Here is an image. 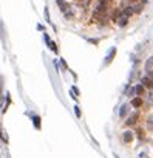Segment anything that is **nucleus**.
I'll use <instances>...</instances> for the list:
<instances>
[{
  "mask_svg": "<svg viewBox=\"0 0 153 158\" xmlns=\"http://www.w3.org/2000/svg\"><path fill=\"white\" fill-rule=\"evenodd\" d=\"M128 17L130 16H127L125 12H121L119 17L116 19V23H118L119 26H125V25H127V22H128Z\"/></svg>",
  "mask_w": 153,
  "mask_h": 158,
  "instance_id": "obj_1",
  "label": "nucleus"
},
{
  "mask_svg": "<svg viewBox=\"0 0 153 158\" xmlns=\"http://www.w3.org/2000/svg\"><path fill=\"white\" fill-rule=\"evenodd\" d=\"M138 118H139V113H138V112H134V113H132V115H130L128 118H127L125 124H127V126H133V124L138 121Z\"/></svg>",
  "mask_w": 153,
  "mask_h": 158,
  "instance_id": "obj_2",
  "label": "nucleus"
},
{
  "mask_svg": "<svg viewBox=\"0 0 153 158\" xmlns=\"http://www.w3.org/2000/svg\"><path fill=\"white\" fill-rule=\"evenodd\" d=\"M115 55H116V48L113 47V48H111L110 51H108V55H107V57H105V65H108L110 62L115 59Z\"/></svg>",
  "mask_w": 153,
  "mask_h": 158,
  "instance_id": "obj_3",
  "label": "nucleus"
},
{
  "mask_svg": "<svg viewBox=\"0 0 153 158\" xmlns=\"http://www.w3.org/2000/svg\"><path fill=\"white\" fill-rule=\"evenodd\" d=\"M141 82L144 84V87H148V88L153 87V81H152L150 76H144V78L141 79Z\"/></svg>",
  "mask_w": 153,
  "mask_h": 158,
  "instance_id": "obj_4",
  "label": "nucleus"
},
{
  "mask_svg": "<svg viewBox=\"0 0 153 158\" xmlns=\"http://www.w3.org/2000/svg\"><path fill=\"white\" fill-rule=\"evenodd\" d=\"M153 70V56H150L147 59V64H145V71H148V73H150V71Z\"/></svg>",
  "mask_w": 153,
  "mask_h": 158,
  "instance_id": "obj_5",
  "label": "nucleus"
},
{
  "mask_svg": "<svg viewBox=\"0 0 153 158\" xmlns=\"http://www.w3.org/2000/svg\"><path fill=\"white\" fill-rule=\"evenodd\" d=\"M56 2H57V5H59L60 6V10L62 11H67V10H68V5H67V2H65V0H56Z\"/></svg>",
  "mask_w": 153,
  "mask_h": 158,
  "instance_id": "obj_6",
  "label": "nucleus"
},
{
  "mask_svg": "<svg viewBox=\"0 0 153 158\" xmlns=\"http://www.w3.org/2000/svg\"><path fill=\"white\" fill-rule=\"evenodd\" d=\"M144 93H145V87H144V84L138 85V87H136V95H138V96H142Z\"/></svg>",
  "mask_w": 153,
  "mask_h": 158,
  "instance_id": "obj_7",
  "label": "nucleus"
},
{
  "mask_svg": "<svg viewBox=\"0 0 153 158\" xmlns=\"http://www.w3.org/2000/svg\"><path fill=\"white\" fill-rule=\"evenodd\" d=\"M132 106H133V107H141V106H142V99L139 98V96L134 98L133 101H132Z\"/></svg>",
  "mask_w": 153,
  "mask_h": 158,
  "instance_id": "obj_8",
  "label": "nucleus"
},
{
  "mask_svg": "<svg viewBox=\"0 0 153 158\" xmlns=\"http://www.w3.org/2000/svg\"><path fill=\"white\" fill-rule=\"evenodd\" d=\"M133 139V133L132 132H124V141L125 143H130Z\"/></svg>",
  "mask_w": 153,
  "mask_h": 158,
  "instance_id": "obj_9",
  "label": "nucleus"
},
{
  "mask_svg": "<svg viewBox=\"0 0 153 158\" xmlns=\"http://www.w3.org/2000/svg\"><path fill=\"white\" fill-rule=\"evenodd\" d=\"M127 112H128V104H124V106L121 107L119 115H121V116H125V115H127Z\"/></svg>",
  "mask_w": 153,
  "mask_h": 158,
  "instance_id": "obj_10",
  "label": "nucleus"
},
{
  "mask_svg": "<svg viewBox=\"0 0 153 158\" xmlns=\"http://www.w3.org/2000/svg\"><path fill=\"white\" fill-rule=\"evenodd\" d=\"M145 101H147V104H148V106H153V90H152V92L147 95V99H145Z\"/></svg>",
  "mask_w": 153,
  "mask_h": 158,
  "instance_id": "obj_11",
  "label": "nucleus"
},
{
  "mask_svg": "<svg viewBox=\"0 0 153 158\" xmlns=\"http://www.w3.org/2000/svg\"><path fill=\"white\" fill-rule=\"evenodd\" d=\"M147 129L148 130H153V116H150V118L147 119Z\"/></svg>",
  "mask_w": 153,
  "mask_h": 158,
  "instance_id": "obj_12",
  "label": "nucleus"
},
{
  "mask_svg": "<svg viewBox=\"0 0 153 158\" xmlns=\"http://www.w3.org/2000/svg\"><path fill=\"white\" fill-rule=\"evenodd\" d=\"M34 126H36V127H37V129H40V118H39V116H34Z\"/></svg>",
  "mask_w": 153,
  "mask_h": 158,
  "instance_id": "obj_13",
  "label": "nucleus"
},
{
  "mask_svg": "<svg viewBox=\"0 0 153 158\" xmlns=\"http://www.w3.org/2000/svg\"><path fill=\"white\" fill-rule=\"evenodd\" d=\"M48 47L51 48L53 51H57V45H56L54 42H51V40H49V42H48Z\"/></svg>",
  "mask_w": 153,
  "mask_h": 158,
  "instance_id": "obj_14",
  "label": "nucleus"
},
{
  "mask_svg": "<svg viewBox=\"0 0 153 158\" xmlns=\"http://www.w3.org/2000/svg\"><path fill=\"white\" fill-rule=\"evenodd\" d=\"M133 10H134V12H141V10H142V6H141V5H136V6L133 8Z\"/></svg>",
  "mask_w": 153,
  "mask_h": 158,
  "instance_id": "obj_15",
  "label": "nucleus"
},
{
  "mask_svg": "<svg viewBox=\"0 0 153 158\" xmlns=\"http://www.w3.org/2000/svg\"><path fill=\"white\" fill-rule=\"evenodd\" d=\"M74 112H76V116L79 118V116H80V110H79V107H74Z\"/></svg>",
  "mask_w": 153,
  "mask_h": 158,
  "instance_id": "obj_16",
  "label": "nucleus"
}]
</instances>
